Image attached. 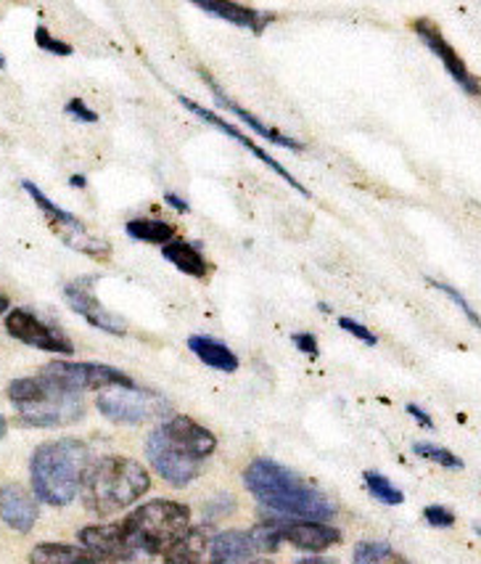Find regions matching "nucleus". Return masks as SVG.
I'll return each instance as SVG.
<instances>
[{
	"instance_id": "c85d7f7f",
	"label": "nucleus",
	"mask_w": 481,
	"mask_h": 564,
	"mask_svg": "<svg viewBox=\"0 0 481 564\" xmlns=\"http://www.w3.org/2000/svg\"><path fill=\"white\" fill-rule=\"evenodd\" d=\"M424 520L431 524V528H452L455 514L447 507H439V503H431V507L424 509Z\"/></svg>"
},
{
	"instance_id": "7ed1b4c3",
	"label": "nucleus",
	"mask_w": 481,
	"mask_h": 564,
	"mask_svg": "<svg viewBox=\"0 0 481 564\" xmlns=\"http://www.w3.org/2000/svg\"><path fill=\"white\" fill-rule=\"evenodd\" d=\"M243 485L262 507L296 520L328 522L336 517V503L305 477L270 458H256L243 471Z\"/></svg>"
},
{
	"instance_id": "20e7f679",
	"label": "nucleus",
	"mask_w": 481,
	"mask_h": 564,
	"mask_svg": "<svg viewBox=\"0 0 481 564\" xmlns=\"http://www.w3.org/2000/svg\"><path fill=\"white\" fill-rule=\"evenodd\" d=\"M90 464L94 456L83 441L64 437V441L43 443L30 462L32 490L43 503L67 507L83 490Z\"/></svg>"
},
{
	"instance_id": "c756f323",
	"label": "nucleus",
	"mask_w": 481,
	"mask_h": 564,
	"mask_svg": "<svg viewBox=\"0 0 481 564\" xmlns=\"http://www.w3.org/2000/svg\"><path fill=\"white\" fill-rule=\"evenodd\" d=\"M339 326L345 332H349L352 334L354 339H360V343H365V345H379V337H375V334L368 329V326H362V324H358V321L354 318H339Z\"/></svg>"
},
{
	"instance_id": "0eeeda50",
	"label": "nucleus",
	"mask_w": 481,
	"mask_h": 564,
	"mask_svg": "<svg viewBox=\"0 0 481 564\" xmlns=\"http://www.w3.org/2000/svg\"><path fill=\"white\" fill-rule=\"evenodd\" d=\"M96 409L114 424H143L173 413L167 398L146 387H109L96 400Z\"/></svg>"
},
{
	"instance_id": "cd10ccee",
	"label": "nucleus",
	"mask_w": 481,
	"mask_h": 564,
	"mask_svg": "<svg viewBox=\"0 0 481 564\" xmlns=\"http://www.w3.org/2000/svg\"><path fill=\"white\" fill-rule=\"evenodd\" d=\"M35 41H37V45H41L43 51H51V54H56V56H72V54H75L69 43L58 41V37H54L48 30L43 28V24L35 30Z\"/></svg>"
},
{
	"instance_id": "2f4dec72",
	"label": "nucleus",
	"mask_w": 481,
	"mask_h": 564,
	"mask_svg": "<svg viewBox=\"0 0 481 564\" xmlns=\"http://www.w3.org/2000/svg\"><path fill=\"white\" fill-rule=\"evenodd\" d=\"M292 343L296 345V350L305 352V356H309V358L320 356V347H318V339H315V334L296 332V334H292Z\"/></svg>"
},
{
	"instance_id": "bb28decb",
	"label": "nucleus",
	"mask_w": 481,
	"mask_h": 564,
	"mask_svg": "<svg viewBox=\"0 0 481 564\" xmlns=\"http://www.w3.org/2000/svg\"><path fill=\"white\" fill-rule=\"evenodd\" d=\"M426 281H428V286H434V290L445 292V294H447V297H450V300H452V303H455V305H458V307H460V311H463V316H466L468 321H471V324H473V326H477V329L481 332V316H479V313H477V311H473V307H471V305H468V300L463 297V294H460L458 290H455V286H450V284H445V281H431V279H426Z\"/></svg>"
},
{
	"instance_id": "79ce46f5",
	"label": "nucleus",
	"mask_w": 481,
	"mask_h": 564,
	"mask_svg": "<svg viewBox=\"0 0 481 564\" xmlns=\"http://www.w3.org/2000/svg\"><path fill=\"white\" fill-rule=\"evenodd\" d=\"M252 564H270V562H252Z\"/></svg>"
},
{
	"instance_id": "f8f14e48",
	"label": "nucleus",
	"mask_w": 481,
	"mask_h": 564,
	"mask_svg": "<svg viewBox=\"0 0 481 564\" xmlns=\"http://www.w3.org/2000/svg\"><path fill=\"white\" fill-rule=\"evenodd\" d=\"M90 284H94V279H77L64 286V297H67L69 307L77 316L88 321L90 326H96V329L114 334V337H124L128 334V324L120 316H114L107 305H101V300L96 297Z\"/></svg>"
},
{
	"instance_id": "a19ab883",
	"label": "nucleus",
	"mask_w": 481,
	"mask_h": 564,
	"mask_svg": "<svg viewBox=\"0 0 481 564\" xmlns=\"http://www.w3.org/2000/svg\"><path fill=\"white\" fill-rule=\"evenodd\" d=\"M6 67V58L3 56H0V69H3Z\"/></svg>"
},
{
	"instance_id": "393cba45",
	"label": "nucleus",
	"mask_w": 481,
	"mask_h": 564,
	"mask_svg": "<svg viewBox=\"0 0 481 564\" xmlns=\"http://www.w3.org/2000/svg\"><path fill=\"white\" fill-rule=\"evenodd\" d=\"M362 480H365V488L368 494H371L375 501L386 503V507H400L402 501H405V494L394 485L389 477L381 475V471H365L362 475Z\"/></svg>"
},
{
	"instance_id": "f03ea898",
	"label": "nucleus",
	"mask_w": 481,
	"mask_h": 564,
	"mask_svg": "<svg viewBox=\"0 0 481 564\" xmlns=\"http://www.w3.org/2000/svg\"><path fill=\"white\" fill-rule=\"evenodd\" d=\"M217 451V437L190 416L175 413L149 435L146 456L156 475L173 488L199 477L204 462Z\"/></svg>"
},
{
	"instance_id": "7c9ffc66",
	"label": "nucleus",
	"mask_w": 481,
	"mask_h": 564,
	"mask_svg": "<svg viewBox=\"0 0 481 564\" xmlns=\"http://www.w3.org/2000/svg\"><path fill=\"white\" fill-rule=\"evenodd\" d=\"M64 111H67V115L75 117V120L85 122V124H96V122H98V115H96L94 109L85 107L83 98H69L67 107H64Z\"/></svg>"
},
{
	"instance_id": "6e6552de",
	"label": "nucleus",
	"mask_w": 481,
	"mask_h": 564,
	"mask_svg": "<svg viewBox=\"0 0 481 564\" xmlns=\"http://www.w3.org/2000/svg\"><path fill=\"white\" fill-rule=\"evenodd\" d=\"M22 186H24V192L35 199V205L43 213V218L48 220V226L54 228L56 236L64 241V245L75 249V252L88 254V258H101V260L109 258L107 241L98 239L96 234H90V228L85 226L77 215H72V213H67V209L58 207L56 202L48 199V196H45L32 181H24Z\"/></svg>"
},
{
	"instance_id": "b1692460",
	"label": "nucleus",
	"mask_w": 481,
	"mask_h": 564,
	"mask_svg": "<svg viewBox=\"0 0 481 564\" xmlns=\"http://www.w3.org/2000/svg\"><path fill=\"white\" fill-rule=\"evenodd\" d=\"M352 564H411L397 549L384 541H360L354 546Z\"/></svg>"
},
{
	"instance_id": "ea45409f",
	"label": "nucleus",
	"mask_w": 481,
	"mask_h": 564,
	"mask_svg": "<svg viewBox=\"0 0 481 564\" xmlns=\"http://www.w3.org/2000/svg\"><path fill=\"white\" fill-rule=\"evenodd\" d=\"M473 533L481 535V524H473Z\"/></svg>"
},
{
	"instance_id": "ddd939ff",
	"label": "nucleus",
	"mask_w": 481,
	"mask_h": 564,
	"mask_svg": "<svg viewBox=\"0 0 481 564\" xmlns=\"http://www.w3.org/2000/svg\"><path fill=\"white\" fill-rule=\"evenodd\" d=\"M177 101H181V104H183V107H186L188 111H194V115H196V117H201V120H204V122H207V124H212V128H215V130H222V133H226V135H230V138H233V141H239V143H241V147H243V149H247V152H249V154H252V156H256V160H260V162H262V165H267L270 170H273V173H275V175H281V178H283V181H286V183H288V186H292V188H296V192H299V194H305V196H313V194H309V192H307V188H305V186H302V183H299V181H296V178H294V175H292V173H288V170H286V167H281V162H278V160H275V156H270V154L265 152V149H262V147H256V143L252 141V138H249V135H243V133H241V130H239V128H236V124H230L228 120H222V117H217V115H215V111H209L207 107H201V104L190 101V98H186V96H177Z\"/></svg>"
},
{
	"instance_id": "c9c22d12",
	"label": "nucleus",
	"mask_w": 481,
	"mask_h": 564,
	"mask_svg": "<svg viewBox=\"0 0 481 564\" xmlns=\"http://www.w3.org/2000/svg\"><path fill=\"white\" fill-rule=\"evenodd\" d=\"M11 311V303H9V297H6V294H0V316H6V313Z\"/></svg>"
},
{
	"instance_id": "4468645a",
	"label": "nucleus",
	"mask_w": 481,
	"mask_h": 564,
	"mask_svg": "<svg viewBox=\"0 0 481 564\" xmlns=\"http://www.w3.org/2000/svg\"><path fill=\"white\" fill-rule=\"evenodd\" d=\"M281 538L296 549L320 554V551L341 543V530L328 522H315V520H281Z\"/></svg>"
},
{
	"instance_id": "72a5a7b5",
	"label": "nucleus",
	"mask_w": 481,
	"mask_h": 564,
	"mask_svg": "<svg viewBox=\"0 0 481 564\" xmlns=\"http://www.w3.org/2000/svg\"><path fill=\"white\" fill-rule=\"evenodd\" d=\"M164 202H167L170 207L175 209V213H181V215H186V213H190V207H188V202L183 199V196H177V194H173V192H167L164 194Z\"/></svg>"
},
{
	"instance_id": "a211bd4d",
	"label": "nucleus",
	"mask_w": 481,
	"mask_h": 564,
	"mask_svg": "<svg viewBox=\"0 0 481 564\" xmlns=\"http://www.w3.org/2000/svg\"><path fill=\"white\" fill-rule=\"evenodd\" d=\"M212 538V528H190L188 533L164 554V564H217Z\"/></svg>"
},
{
	"instance_id": "a878e982",
	"label": "nucleus",
	"mask_w": 481,
	"mask_h": 564,
	"mask_svg": "<svg viewBox=\"0 0 481 564\" xmlns=\"http://www.w3.org/2000/svg\"><path fill=\"white\" fill-rule=\"evenodd\" d=\"M413 454L426 458V462H434L439 464V467L445 469H463V458L455 456L452 451L441 448V445H434V443H415L413 445Z\"/></svg>"
},
{
	"instance_id": "473e14b6",
	"label": "nucleus",
	"mask_w": 481,
	"mask_h": 564,
	"mask_svg": "<svg viewBox=\"0 0 481 564\" xmlns=\"http://www.w3.org/2000/svg\"><path fill=\"white\" fill-rule=\"evenodd\" d=\"M407 413H411V416L415 419V422L420 424V427H426V430H434V422H431V416H428V413L420 409V405H415V403H407Z\"/></svg>"
},
{
	"instance_id": "4c0bfd02",
	"label": "nucleus",
	"mask_w": 481,
	"mask_h": 564,
	"mask_svg": "<svg viewBox=\"0 0 481 564\" xmlns=\"http://www.w3.org/2000/svg\"><path fill=\"white\" fill-rule=\"evenodd\" d=\"M318 311H320V313H331V305H328V303H318Z\"/></svg>"
},
{
	"instance_id": "aec40b11",
	"label": "nucleus",
	"mask_w": 481,
	"mask_h": 564,
	"mask_svg": "<svg viewBox=\"0 0 481 564\" xmlns=\"http://www.w3.org/2000/svg\"><path fill=\"white\" fill-rule=\"evenodd\" d=\"M188 350L194 352L201 364H207L209 369L226 373H233L239 369V356H236L228 345L217 343V339L207 337V334H194V337H188Z\"/></svg>"
},
{
	"instance_id": "4be33fe9",
	"label": "nucleus",
	"mask_w": 481,
	"mask_h": 564,
	"mask_svg": "<svg viewBox=\"0 0 481 564\" xmlns=\"http://www.w3.org/2000/svg\"><path fill=\"white\" fill-rule=\"evenodd\" d=\"M164 260L173 262L181 273L190 275V279H204L209 273V262L204 260V254L186 239L170 241L167 247H162Z\"/></svg>"
},
{
	"instance_id": "423d86ee",
	"label": "nucleus",
	"mask_w": 481,
	"mask_h": 564,
	"mask_svg": "<svg viewBox=\"0 0 481 564\" xmlns=\"http://www.w3.org/2000/svg\"><path fill=\"white\" fill-rule=\"evenodd\" d=\"M9 400L14 403L19 419L30 427H67L85 416L83 392L58 384L45 373L14 379L9 384Z\"/></svg>"
},
{
	"instance_id": "39448f33",
	"label": "nucleus",
	"mask_w": 481,
	"mask_h": 564,
	"mask_svg": "<svg viewBox=\"0 0 481 564\" xmlns=\"http://www.w3.org/2000/svg\"><path fill=\"white\" fill-rule=\"evenodd\" d=\"M151 488L149 471L143 464L128 456H103L90 464L83 482L85 509L96 517H111L117 511L133 507Z\"/></svg>"
},
{
	"instance_id": "412c9836",
	"label": "nucleus",
	"mask_w": 481,
	"mask_h": 564,
	"mask_svg": "<svg viewBox=\"0 0 481 564\" xmlns=\"http://www.w3.org/2000/svg\"><path fill=\"white\" fill-rule=\"evenodd\" d=\"M30 564H107L90 554L83 546H69V543H41L32 549Z\"/></svg>"
},
{
	"instance_id": "dca6fc26",
	"label": "nucleus",
	"mask_w": 481,
	"mask_h": 564,
	"mask_svg": "<svg viewBox=\"0 0 481 564\" xmlns=\"http://www.w3.org/2000/svg\"><path fill=\"white\" fill-rule=\"evenodd\" d=\"M207 85H209V90H212L215 101L220 104L222 109L230 111V115H233V117H239V120H241L243 124H249V128H252L254 133H260L262 138H265V141H270V143H278V147L288 149V152H296V154L305 152V143H299V141H296V138L286 135V133H283V130L273 128V124L262 122L260 117H254V115H252V111H247L243 107H239V104H236L233 98H228L226 94H222L220 88H217V83L212 80V77H207Z\"/></svg>"
},
{
	"instance_id": "f3484780",
	"label": "nucleus",
	"mask_w": 481,
	"mask_h": 564,
	"mask_svg": "<svg viewBox=\"0 0 481 564\" xmlns=\"http://www.w3.org/2000/svg\"><path fill=\"white\" fill-rule=\"evenodd\" d=\"M196 6H199L201 11H207V14L233 24V28L254 32V35H262V32L270 28V22H273V17L270 14H262V11L252 9V6L233 3V0H201V3Z\"/></svg>"
},
{
	"instance_id": "f257e3e1",
	"label": "nucleus",
	"mask_w": 481,
	"mask_h": 564,
	"mask_svg": "<svg viewBox=\"0 0 481 564\" xmlns=\"http://www.w3.org/2000/svg\"><path fill=\"white\" fill-rule=\"evenodd\" d=\"M188 530L190 509L186 503L156 498L130 511L122 522L83 528L80 543L107 564H143L167 554Z\"/></svg>"
},
{
	"instance_id": "1a4fd4ad",
	"label": "nucleus",
	"mask_w": 481,
	"mask_h": 564,
	"mask_svg": "<svg viewBox=\"0 0 481 564\" xmlns=\"http://www.w3.org/2000/svg\"><path fill=\"white\" fill-rule=\"evenodd\" d=\"M45 377L54 382L69 387L75 392L85 390H109V387H133L135 382L128 373L114 369L107 364H75V360H54V364L43 366Z\"/></svg>"
},
{
	"instance_id": "58836bf2",
	"label": "nucleus",
	"mask_w": 481,
	"mask_h": 564,
	"mask_svg": "<svg viewBox=\"0 0 481 564\" xmlns=\"http://www.w3.org/2000/svg\"><path fill=\"white\" fill-rule=\"evenodd\" d=\"M6 435V419H3V413H0V437Z\"/></svg>"
},
{
	"instance_id": "2eb2a0df",
	"label": "nucleus",
	"mask_w": 481,
	"mask_h": 564,
	"mask_svg": "<svg viewBox=\"0 0 481 564\" xmlns=\"http://www.w3.org/2000/svg\"><path fill=\"white\" fill-rule=\"evenodd\" d=\"M37 514V501L32 498L22 485H3L0 488V520H3L9 528H14L17 533H30L35 528Z\"/></svg>"
},
{
	"instance_id": "f704fd0d",
	"label": "nucleus",
	"mask_w": 481,
	"mask_h": 564,
	"mask_svg": "<svg viewBox=\"0 0 481 564\" xmlns=\"http://www.w3.org/2000/svg\"><path fill=\"white\" fill-rule=\"evenodd\" d=\"M69 183H72V186H75V188H85V186H88V181H85V175H72Z\"/></svg>"
},
{
	"instance_id": "5701e85b",
	"label": "nucleus",
	"mask_w": 481,
	"mask_h": 564,
	"mask_svg": "<svg viewBox=\"0 0 481 564\" xmlns=\"http://www.w3.org/2000/svg\"><path fill=\"white\" fill-rule=\"evenodd\" d=\"M130 239L146 241V245H160L167 247L170 241L177 239V228L167 220H154V218H135L124 226Z\"/></svg>"
},
{
	"instance_id": "e433bc0d",
	"label": "nucleus",
	"mask_w": 481,
	"mask_h": 564,
	"mask_svg": "<svg viewBox=\"0 0 481 564\" xmlns=\"http://www.w3.org/2000/svg\"><path fill=\"white\" fill-rule=\"evenodd\" d=\"M296 564H336V562L320 560V556H313V560H302V562H296Z\"/></svg>"
},
{
	"instance_id": "6ab92c4d",
	"label": "nucleus",
	"mask_w": 481,
	"mask_h": 564,
	"mask_svg": "<svg viewBox=\"0 0 481 564\" xmlns=\"http://www.w3.org/2000/svg\"><path fill=\"white\" fill-rule=\"evenodd\" d=\"M212 551L217 564H252L256 554V546L252 541V533H241V530H222L212 538Z\"/></svg>"
},
{
	"instance_id": "9d476101",
	"label": "nucleus",
	"mask_w": 481,
	"mask_h": 564,
	"mask_svg": "<svg viewBox=\"0 0 481 564\" xmlns=\"http://www.w3.org/2000/svg\"><path fill=\"white\" fill-rule=\"evenodd\" d=\"M6 332L11 337L19 339L22 345L37 347L43 352H56V356H72L75 345L69 343V337L56 326L45 324L43 318H37L35 313L24 311V307H14L6 316Z\"/></svg>"
},
{
	"instance_id": "9b49d317",
	"label": "nucleus",
	"mask_w": 481,
	"mask_h": 564,
	"mask_svg": "<svg viewBox=\"0 0 481 564\" xmlns=\"http://www.w3.org/2000/svg\"><path fill=\"white\" fill-rule=\"evenodd\" d=\"M413 30H415V35L420 37V43H424L426 48L439 58L441 67L447 69V75H450L452 80L466 90V94L481 96V80H479V77H473L471 72H468L463 58H460L458 51L452 48L450 41H445L441 30L431 22V19H418V22L413 24Z\"/></svg>"
}]
</instances>
